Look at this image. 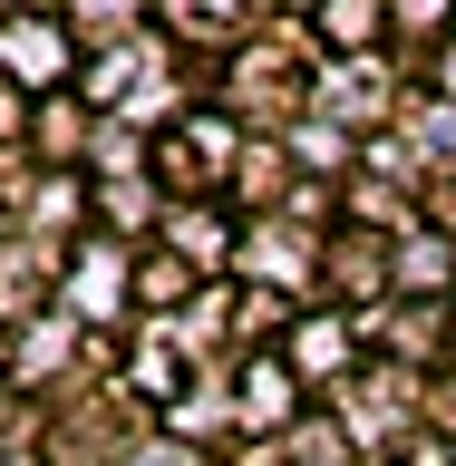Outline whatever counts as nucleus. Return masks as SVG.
I'll return each mask as SVG.
<instances>
[{
  "mask_svg": "<svg viewBox=\"0 0 456 466\" xmlns=\"http://www.w3.org/2000/svg\"><path fill=\"white\" fill-rule=\"evenodd\" d=\"M0 58H10V78H58V68H68V39H58V29H39V20H20L10 29V39H0Z\"/></svg>",
  "mask_w": 456,
  "mask_h": 466,
  "instance_id": "nucleus-1",
  "label": "nucleus"
}]
</instances>
